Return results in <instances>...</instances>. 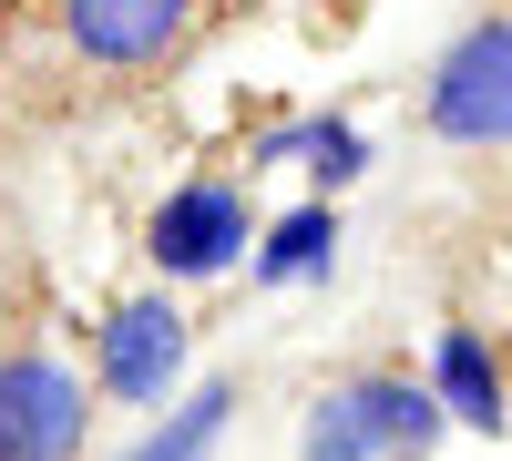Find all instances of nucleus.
I'll use <instances>...</instances> for the list:
<instances>
[{
	"label": "nucleus",
	"instance_id": "f257e3e1",
	"mask_svg": "<svg viewBox=\"0 0 512 461\" xmlns=\"http://www.w3.org/2000/svg\"><path fill=\"white\" fill-rule=\"evenodd\" d=\"M420 134L451 154H512V11L461 21L420 72Z\"/></svg>",
	"mask_w": 512,
	"mask_h": 461
},
{
	"label": "nucleus",
	"instance_id": "1a4fd4ad",
	"mask_svg": "<svg viewBox=\"0 0 512 461\" xmlns=\"http://www.w3.org/2000/svg\"><path fill=\"white\" fill-rule=\"evenodd\" d=\"M431 390H441V410H451V421L461 431H512V380H502V359H492V339H482V328H441V339H431Z\"/></svg>",
	"mask_w": 512,
	"mask_h": 461
},
{
	"label": "nucleus",
	"instance_id": "0eeeda50",
	"mask_svg": "<svg viewBox=\"0 0 512 461\" xmlns=\"http://www.w3.org/2000/svg\"><path fill=\"white\" fill-rule=\"evenodd\" d=\"M308 175L318 195H349L369 175V134H359V113H277L267 134L246 144V175Z\"/></svg>",
	"mask_w": 512,
	"mask_h": 461
},
{
	"label": "nucleus",
	"instance_id": "f03ea898",
	"mask_svg": "<svg viewBox=\"0 0 512 461\" xmlns=\"http://www.w3.org/2000/svg\"><path fill=\"white\" fill-rule=\"evenodd\" d=\"M256 205L236 175H185V185H164V205L144 216V267L164 287H216L256 257Z\"/></svg>",
	"mask_w": 512,
	"mask_h": 461
},
{
	"label": "nucleus",
	"instance_id": "9d476101",
	"mask_svg": "<svg viewBox=\"0 0 512 461\" xmlns=\"http://www.w3.org/2000/svg\"><path fill=\"white\" fill-rule=\"evenodd\" d=\"M226 421H236V380H195L185 400H164L113 461H216L226 451Z\"/></svg>",
	"mask_w": 512,
	"mask_h": 461
},
{
	"label": "nucleus",
	"instance_id": "9b49d317",
	"mask_svg": "<svg viewBox=\"0 0 512 461\" xmlns=\"http://www.w3.org/2000/svg\"><path fill=\"white\" fill-rule=\"evenodd\" d=\"M297 461H379L369 431H359V410H349V390H318V400H308V421H297Z\"/></svg>",
	"mask_w": 512,
	"mask_h": 461
},
{
	"label": "nucleus",
	"instance_id": "39448f33",
	"mask_svg": "<svg viewBox=\"0 0 512 461\" xmlns=\"http://www.w3.org/2000/svg\"><path fill=\"white\" fill-rule=\"evenodd\" d=\"M52 21L93 72H164L195 41V0H52Z\"/></svg>",
	"mask_w": 512,
	"mask_h": 461
},
{
	"label": "nucleus",
	"instance_id": "6e6552de",
	"mask_svg": "<svg viewBox=\"0 0 512 461\" xmlns=\"http://www.w3.org/2000/svg\"><path fill=\"white\" fill-rule=\"evenodd\" d=\"M338 246H349L338 195H308V205H287V216H267V236H256V257H246V287H267V298H287V287H328Z\"/></svg>",
	"mask_w": 512,
	"mask_h": 461
},
{
	"label": "nucleus",
	"instance_id": "20e7f679",
	"mask_svg": "<svg viewBox=\"0 0 512 461\" xmlns=\"http://www.w3.org/2000/svg\"><path fill=\"white\" fill-rule=\"evenodd\" d=\"M93 380L52 349H0V461H82V431H93Z\"/></svg>",
	"mask_w": 512,
	"mask_h": 461
},
{
	"label": "nucleus",
	"instance_id": "7ed1b4c3",
	"mask_svg": "<svg viewBox=\"0 0 512 461\" xmlns=\"http://www.w3.org/2000/svg\"><path fill=\"white\" fill-rule=\"evenodd\" d=\"M185 308L164 298V277L154 287H134V298H113L103 308V328H93V390L113 400V410H154L164 400H185Z\"/></svg>",
	"mask_w": 512,
	"mask_h": 461
},
{
	"label": "nucleus",
	"instance_id": "423d86ee",
	"mask_svg": "<svg viewBox=\"0 0 512 461\" xmlns=\"http://www.w3.org/2000/svg\"><path fill=\"white\" fill-rule=\"evenodd\" d=\"M349 410H359V431H369V451L379 461H431L441 451V431H461L451 410H441V390H431V369H349Z\"/></svg>",
	"mask_w": 512,
	"mask_h": 461
}]
</instances>
